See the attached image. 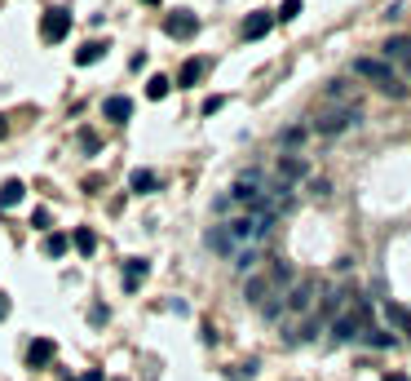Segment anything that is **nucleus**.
<instances>
[{
	"instance_id": "obj_1",
	"label": "nucleus",
	"mask_w": 411,
	"mask_h": 381,
	"mask_svg": "<svg viewBox=\"0 0 411 381\" xmlns=\"http://www.w3.org/2000/svg\"><path fill=\"white\" fill-rule=\"evenodd\" d=\"M354 76L371 80L380 93H389V98H407V85L398 80V71L385 63V58H354Z\"/></svg>"
},
{
	"instance_id": "obj_2",
	"label": "nucleus",
	"mask_w": 411,
	"mask_h": 381,
	"mask_svg": "<svg viewBox=\"0 0 411 381\" xmlns=\"http://www.w3.org/2000/svg\"><path fill=\"white\" fill-rule=\"evenodd\" d=\"M362 332H367V302L354 293V311H345V315L332 319V337L336 341H354V337H362Z\"/></svg>"
},
{
	"instance_id": "obj_3",
	"label": "nucleus",
	"mask_w": 411,
	"mask_h": 381,
	"mask_svg": "<svg viewBox=\"0 0 411 381\" xmlns=\"http://www.w3.org/2000/svg\"><path fill=\"white\" fill-rule=\"evenodd\" d=\"M349 124H358V106H341V111H328V115H319V120H314V129H319L323 138L345 133Z\"/></svg>"
},
{
	"instance_id": "obj_4",
	"label": "nucleus",
	"mask_w": 411,
	"mask_h": 381,
	"mask_svg": "<svg viewBox=\"0 0 411 381\" xmlns=\"http://www.w3.org/2000/svg\"><path fill=\"white\" fill-rule=\"evenodd\" d=\"M40 35H44V44H62L71 35V14L67 9H49V14L40 18Z\"/></svg>"
},
{
	"instance_id": "obj_5",
	"label": "nucleus",
	"mask_w": 411,
	"mask_h": 381,
	"mask_svg": "<svg viewBox=\"0 0 411 381\" xmlns=\"http://www.w3.org/2000/svg\"><path fill=\"white\" fill-rule=\"evenodd\" d=\"M164 31H168V35H177V40H190V35L199 31V18L190 14V9H177V14H168V18H164Z\"/></svg>"
},
{
	"instance_id": "obj_6",
	"label": "nucleus",
	"mask_w": 411,
	"mask_h": 381,
	"mask_svg": "<svg viewBox=\"0 0 411 381\" xmlns=\"http://www.w3.org/2000/svg\"><path fill=\"white\" fill-rule=\"evenodd\" d=\"M314 293H319V284H314V279H296V289L287 293V311H292V315H305L310 306H314Z\"/></svg>"
},
{
	"instance_id": "obj_7",
	"label": "nucleus",
	"mask_w": 411,
	"mask_h": 381,
	"mask_svg": "<svg viewBox=\"0 0 411 381\" xmlns=\"http://www.w3.org/2000/svg\"><path fill=\"white\" fill-rule=\"evenodd\" d=\"M244 297H248V306H265V297H274V275H248Z\"/></svg>"
},
{
	"instance_id": "obj_8",
	"label": "nucleus",
	"mask_w": 411,
	"mask_h": 381,
	"mask_svg": "<svg viewBox=\"0 0 411 381\" xmlns=\"http://www.w3.org/2000/svg\"><path fill=\"white\" fill-rule=\"evenodd\" d=\"M102 115H106L111 124H124L128 115H133V98H124V93H115V98H106V102H102Z\"/></svg>"
},
{
	"instance_id": "obj_9",
	"label": "nucleus",
	"mask_w": 411,
	"mask_h": 381,
	"mask_svg": "<svg viewBox=\"0 0 411 381\" xmlns=\"http://www.w3.org/2000/svg\"><path fill=\"white\" fill-rule=\"evenodd\" d=\"M53 355H58V346H53L49 337H40V341H31V346H27V364L31 368H49Z\"/></svg>"
},
{
	"instance_id": "obj_10",
	"label": "nucleus",
	"mask_w": 411,
	"mask_h": 381,
	"mask_svg": "<svg viewBox=\"0 0 411 381\" xmlns=\"http://www.w3.org/2000/svg\"><path fill=\"white\" fill-rule=\"evenodd\" d=\"M385 63H411V35H389L385 40Z\"/></svg>"
},
{
	"instance_id": "obj_11",
	"label": "nucleus",
	"mask_w": 411,
	"mask_h": 381,
	"mask_svg": "<svg viewBox=\"0 0 411 381\" xmlns=\"http://www.w3.org/2000/svg\"><path fill=\"white\" fill-rule=\"evenodd\" d=\"M270 27H274V14H265V9H257V14H248V22H244V35H248V40H261V35H270Z\"/></svg>"
},
{
	"instance_id": "obj_12",
	"label": "nucleus",
	"mask_w": 411,
	"mask_h": 381,
	"mask_svg": "<svg viewBox=\"0 0 411 381\" xmlns=\"http://www.w3.org/2000/svg\"><path fill=\"white\" fill-rule=\"evenodd\" d=\"M203 240H208V248H217V253H235V235H230V226H212Z\"/></svg>"
},
{
	"instance_id": "obj_13",
	"label": "nucleus",
	"mask_w": 411,
	"mask_h": 381,
	"mask_svg": "<svg viewBox=\"0 0 411 381\" xmlns=\"http://www.w3.org/2000/svg\"><path fill=\"white\" fill-rule=\"evenodd\" d=\"M146 275H151V261L133 257L128 266H124V289H137V279H146Z\"/></svg>"
},
{
	"instance_id": "obj_14",
	"label": "nucleus",
	"mask_w": 411,
	"mask_h": 381,
	"mask_svg": "<svg viewBox=\"0 0 411 381\" xmlns=\"http://www.w3.org/2000/svg\"><path fill=\"white\" fill-rule=\"evenodd\" d=\"M22 190H27V186H22L18 177H9V182H0V209H14L18 200H22Z\"/></svg>"
},
{
	"instance_id": "obj_15",
	"label": "nucleus",
	"mask_w": 411,
	"mask_h": 381,
	"mask_svg": "<svg viewBox=\"0 0 411 381\" xmlns=\"http://www.w3.org/2000/svg\"><path fill=\"white\" fill-rule=\"evenodd\" d=\"M385 319H389V324H394V328H403V332H411V311H407V306H398V302H389V306H385Z\"/></svg>"
},
{
	"instance_id": "obj_16",
	"label": "nucleus",
	"mask_w": 411,
	"mask_h": 381,
	"mask_svg": "<svg viewBox=\"0 0 411 381\" xmlns=\"http://www.w3.org/2000/svg\"><path fill=\"white\" fill-rule=\"evenodd\" d=\"M301 173H305V164H301L296 156H283V160H279V177H283V186H287V182H296Z\"/></svg>"
},
{
	"instance_id": "obj_17",
	"label": "nucleus",
	"mask_w": 411,
	"mask_h": 381,
	"mask_svg": "<svg viewBox=\"0 0 411 381\" xmlns=\"http://www.w3.org/2000/svg\"><path fill=\"white\" fill-rule=\"evenodd\" d=\"M168 89H173V80H168V76H151L146 98H151V102H164V98H168Z\"/></svg>"
},
{
	"instance_id": "obj_18",
	"label": "nucleus",
	"mask_w": 411,
	"mask_h": 381,
	"mask_svg": "<svg viewBox=\"0 0 411 381\" xmlns=\"http://www.w3.org/2000/svg\"><path fill=\"white\" fill-rule=\"evenodd\" d=\"M102 54H106V44H98V40H89V44H84V49L76 54V63H80V67H93V63H98V58H102Z\"/></svg>"
},
{
	"instance_id": "obj_19",
	"label": "nucleus",
	"mask_w": 411,
	"mask_h": 381,
	"mask_svg": "<svg viewBox=\"0 0 411 381\" xmlns=\"http://www.w3.org/2000/svg\"><path fill=\"white\" fill-rule=\"evenodd\" d=\"M203 76V58H190L186 67H181V76H177V85H195V80Z\"/></svg>"
},
{
	"instance_id": "obj_20",
	"label": "nucleus",
	"mask_w": 411,
	"mask_h": 381,
	"mask_svg": "<svg viewBox=\"0 0 411 381\" xmlns=\"http://www.w3.org/2000/svg\"><path fill=\"white\" fill-rule=\"evenodd\" d=\"M67 248H71V240H67V235H62V231H53V235H49V240H44V253H49V257H62V253H67Z\"/></svg>"
},
{
	"instance_id": "obj_21",
	"label": "nucleus",
	"mask_w": 411,
	"mask_h": 381,
	"mask_svg": "<svg viewBox=\"0 0 411 381\" xmlns=\"http://www.w3.org/2000/svg\"><path fill=\"white\" fill-rule=\"evenodd\" d=\"M128 186L137 190V195H142V190H155V173H151V169H137V173L128 177Z\"/></svg>"
},
{
	"instance_id": "obj_22",
	"label": "nucleus",
	"mask_w": 411,
	"mask_h": 381,
	"mask_svg": "<svg viewBox=\"0 0 411 381\" xmlns=\"http://www.w3.org/2000/svg\"><path fill=\"white\" fill-rule=\"evenodd\" d=\"M71 240H76V248H80V253H93V248H98V235H93L89 226H80V231L71 235Z\"/></svg>"
},
{
	"instance_id": "obj_23",
	"label": "nucleus",
	"mask_w": 411,
	"mask_h": 381,
	"mask_svg": "<svg viewBox=\"0 0 411 381\" xmlns=\"http://www.w3.org/2000/svg\"><path fill=\"white\" fill-rule=\"evenodd\" d=\"M239 270H252L257 266V248H239V261H235Z\"/></svg>"
},
{
	"instance_id": "obj_24",
	"label": "nucleus",
	"mask_w": 411,
	"mask_h": 381,
	"mask_svg": "<svg viewBox=\"0 0 411 381\" xmlns=\"http://www.w3.org/2000/svg\"><path fill=\"white\" fill-rule=\"evenodd\" d=\"M296 14H301V0H283V5H279V14H274V18H283V22H287V18H296Z\"/></svg>"
},
{
	"instance_id": "obj_25",
	"label": "nucleus",
	"mask_w": 411,
	"mask_h": 381,
	"mask_svg": "<svg viewBox=\"0 0 411 381\" xmlns=\"http://www.w3.org/2000/svg\"><path fill=\"white\" fill-rule=\"evenodd\" d=\"M367 346H394V337H389V332H376V328H367Z\"/></svg>"
},
{
	"instance_id": "obj_26",
	"label": "nucleus",
	"mask_w": 411,
	"mask_h": 381,
	"mask_svg": "<svg viewBox=\"0 0 411 381\" xmlns=\"http://www.w3.org/2000/svg\"><path fill=\"white\" fill-rule=\"evenodd\" d=\"M31 226H35V231H44V226H49V209H35V218H31Z\"/></svg>"
},
{
	"instance_id": "obj_27",
	"label": "nucleus",
	"mask_w": 411,
	"mask_h": 381,
	"mask_svg": "<svg viewBox=\"0 0 411 381\" xmlns=\"http://www.w3.org/2000/svg\"><path fill=\"white\" fill-rule=\"evenodd\" d=\"M5 315H9V297L0 293V319H5Z\"/></svg>"
},
{
	"instance_id": "obj_28",
	"label": "nucleus",
	"mask_w": 411,
	"mask_h": 381,
	"mask_svg": "<svg viewBox=\"0 0 411 381\" xmlns=\"http://www.w3.org/2000/svg\"><path fill=\"white\" fill-rule=\"evenodd\" d=\"M385 381H407V377L403 373H385Z\"/></svg>"
},
{
	"instance_id": "obj_29",
	"label": "nucleus",
	"mask_w": 411,
	"mask_h": 381,
	"mask_svg": "<svg viewBox=\"0 0 411 381\" xmlns=\"http://www.w3.org/2000/svg\"><path fill=\"white\" fill-rule=\"evenodd\" d=\"M9 133V124H5V115H0V138H5Z\"/></svg>"
}]
</instances>
